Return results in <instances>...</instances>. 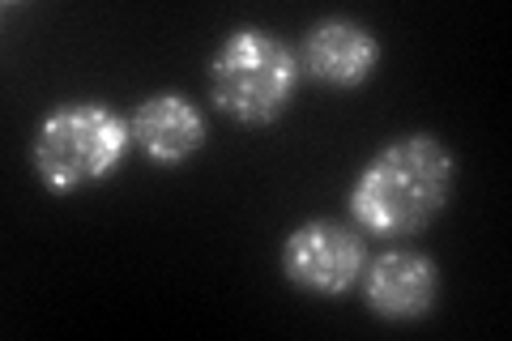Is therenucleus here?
<instances>
[{
    "label": "nucleus",
    "instance_id": "nucleus-1",
    "mask_svg": "<svg viewBox=\"0 0 512 341\" xmlns=\"http://www.w3.org/2000/svg\"><path fill=\"white\" fill-rule=\"evenodd\" d=\"M453 197V154L431 137L410 133L359 171L350 188V214L367 235L406 239L427 231Z\"/></svg>",
    "mask_w": 512,
    "mask_h": 341
},
{
    "label": "nucleus",
    "instance_id": "nucleus-2",
    "mask_svg": "<svg viewBox=\"0 0 512 341\" xmlns=\"http://www.w3.org/2000/svg\"><path fill=\"white\" fill-rule=\"evenodd\" d=\"M133 150V124L107 103H64L52 116H43L30 141V167L39 184L56 197H69L77 188L103 184L120 171V162Z\"/></svg>",
    "mask_w": 512,
    "mask_h": 341
},
{
    "label": "nucleus",
    "instance_id": "nucleus-3",
    "mask_svg": "<svg viewBox=\"0 0 512 341\" xmlns=\"http://www.w3.org/2000/svg\"><path fill=\"white\" fill-rule=\"evenodd\" d=\"M299 52L261 26L231 30L210 60V94L222 116L235 124L261 128L291 107L299 90Z\"/></svg>",
    "mask_w": 512,
    "mask_h": 341
},
{
    "label": "nucleus",
    "instance_id": "nucleus-4",
    "mask_svg": "<svg viewBox=\"0 0 512 341\" xmlns=\"http://www.w3.org/2000/svg\"><path fill=\"white\" fill-rule=\"evenodd\" d=\"M363 269H367V243L359 239V231H350V226L333 218H312L282 239L286 282L308 290V295L338 299L359 286Z\"/></svg>",
    "mask_w": 512,
    "mask_h": 341
},
{
    "label": "nucleus",
    "instance_id": "nucleus-5",
    "mask_svg": "<svg viewBox=\"0 0 512 341\" xmlns=\"http://www.w3.org/2000/svg\"><path fill=\"white\" fill-rule=\"evenodd\" d=\"M359 282H363L367 312L389 320V324L423 320V316L436 312V299H440L436 261L423 256V252H410V248L380 252L376 261H367Z\"/></svg>",
    "mask_w": 512,
    "mask_h": 341
},
{
    "label": "nucleus",
    "instance_id": "nucleus-6",
    "mask_svg": "<svg viewBox=\"0 0 512 341\" xmlns=\"http://www.w3.org/2000/svg\"><path fill=\"white\" fill-rule=\"evenodd\" d=\"M128 124H133V145L154 167H184L188 158L201 154L205 137H210L201 107L180 90H163L141 99Z\"/></svg>",
    "mask_w": 512,
    "mask_h": 341
},
{
    "label": "nucleus",
    "instance_id": "nucleus-7",
    "mask_svg": "<svg viewBox=\"0 0 512 341\" xmlns=\"http://www.w3.org/2000/svg\"><path fill=\"white\" fill-rule=\"evenodd\" d=\"M380 64V39L355 18L316 22L299 43V69L333 90H355Z\"/></svg>",
    "mask_w": 512,
    "mask_h": 341
}]
</instances>
